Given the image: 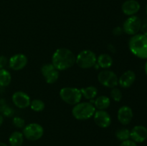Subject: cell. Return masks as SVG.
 I'll return each instance as SVG.
<instances>
[{
  "label": "cell",
  "mask_w": 147,
  "mask_h": 146,
  "mask_svg": "<svg viewBox=\"0 0 147 146\" xmlns=\"http://www.w3.org/2000/svg\"><path fill=\"white\" fill-rule=\"evenodd\" d=\"M76 56L67 48H59L52 56V64L58 71L70 69L76 64Z\"/></svg>",
  "instance_id": "obj_1"
},
{
  "label": "cell",
  "mask_w": 147,
  "mask_h": 146,
  "mask_svg": "<svg viewBox=\"0 0 147 146\" xmlns=\"http://www.w3.org/2000/svg\"><path fill=\"white\" fill-rule=\"evenodd\" d=\"M129 48L131 52L138 58L147 59V37L143 34L132 36L129 42Z\"/></svg>",
  "instance_id": "obj_2"
},
{
  "label": "cell",
  "mask_w": 147,
  "mask_h": 146,
  "mask_svg": "<svg viewBox=\"0 0 147 146\" xmlns=\"http://www.w3.org/2000/svg\"><path fill=\"white\" fill-rule=\"evenodd\" d=\"M96 109L90 102H83L75 104L72 110L73 117L78 120H86L93 117Z\"/></svg>",
  "instance_id": "obj_3"
},
{
  "label": "cell",
  "mask_w": 147,
  "mask_h": 146,
  "mask_svg": "<svg viewBox=\"0 0 147 146\" xmlns=\"http://www.w3.org/2000/svg\"><path fill=\"white\" fill-rule=\"evenodd\" d=\"M60 97L63 101L70 105H75L80 102L82 94L80 90L76 87H65L60 90Z\"/></svg>",
  "instance_id": "obj_4"
},
{
  "label": "cell",
  "mask_w": 147,
  "mask_h": 146,
  "mask_svg": "<svg viewBox=\"0 0 147 146\" xmlns=\"http://www.w3.org/2000/svg\"><path fill=\"white\" fill-rule=\"evenodd\" d=\"M97 57L96 54L90 50H85L80 52L76 59V63L81 69H90L96 64Z\"/></svg>",
  "instance_id": "obj_5"
},
{
  "label": "cell",
  "mask_w": 147,
  "mask_h": 146,
  "mask_svg": "<svg viewBox=\"0 0 147 146\" xmlns=\"http://www.w3.org/2000/svg\"><path fill=\"white\" fill-rule=\"evenodd\" d=\"M22 134L24 137L30 141H36L41 138L44 134V128L38 123H30L24 126Z\"/></svg>",
  "instance_id": "obj_6"
},
{
  "label": "cell",
  "mask_w": 147,
  "mask_h": 146,
  "mask_svg": "<svg viewBox=\"0 0 147 146\" xmlns=\"http://www.w3.org/2000/svg\"><path fill=\"white\" fill-rule=\"evenodd\" d=\"M98 80L103 86L113 88L119 84V77L114 72L109 70L100 71L98 74Z\"/></svg>",
  "instance_id": "obj_7"
},
{
  "label": "cell",
  "mask_w": 147,
  "mask_h": 146,
  "mask_svg": "<svg viewBox=\"0 0 147 146\" xmlns=\"http://www.w3.org/2000/svg\"><path fill=\"white\" fill-rule=\"evenodd\" d=\"M142 21L137 16H130L125 20L123 24V32L129 35L134 36L138 34L142 27Z\"/></svg>",
  "instance_id": "obj_8"
},
{
  "label": "cell",
  "mask_w": 147,
  "mask_h": 146,
  "mask_svg": "<svg viewBox=\"0 0 147 146\" xmlns=\"http://www.w3.org/2000/svg\"><path fill=\"white\" fill-rule=\"evenodd\" d=\"M41 73L48 84H53L56 82L59 78V71L53 65V64H45L41 67Z\"/></svg>",
  "instance_id": "obj_9"
},
{
  "label": "cell",
  "mask_w": 147,
  "mask_h": 146,
  "mask_svg": "<svg viewBox=\"0 0 147 146\" xmlns=\"http://www.w3.org/2000/svg\"><path fill=\"white\" fill-rule=\"evenodd\" d=\"M28 59L24 54H16L10 57L9 60V66L11 70L18 71L24 69L27 64Z\"/></svg>",
  "instance_id": "obj_10"
},
{
  "label": "cell",
  "mask_w": 147,
  "mask_h": 146,
  "mask_svg": "<svg viewBox=\"0 0 147 146\" xmlns=\"http://www.w3.org/2000/svg\"><path fill=\"white\" fill-rule=\"evenodd\" d=\"M13 103L16 107L20 109H25L30 105L31 100L27 93L22 91H17L11 97Z\"/></svg>",
  "instance_id": "obj_11"
},
{
  "label": "cell",
  "mask_w": 147,
  "mask_h": 146,
  "mask_svg": "<svg viewBox=\"0 0 147 146\" xmlns=\"http://www.w3.org/2000/svg\"><path fill=\"white\" fill-rule=\"evenodd\" d=\"M93 117L95 123L102 128L109 127L111 124V117L106 110H96Z\"/></svg>",
  "instance_id": "obj_12"
},
{
  "label": "cell",
  "mask_w": 147,
  "mask_h": 146,
  "mask_svg": "<svg viewBox=\"0 0 147 146\" xmlns=\"http://www.w3.org/2000/svg\"><path fill=\"white\" fill-rule=\"evenodd\" d=\"M130 138L136 143H142L147 139V128L143 125H136L130 130Z\"/></svg>",
  "instance_id": "obj_13"
},
{
  "label": "cell",
  "mask_w": 147,
  "mask_h": 146,
  "mask_svg": "<svg viewBox=\"0 0 147 146\" xmlns=\"http://www.w3.org/2000/svg\"><path fill=\"white\" fill-rule=\"evenodd\" d=\"M134 117L133 110L129 106H122L119 109L117 118L119 123L123 125H127L131 122Z\"/></svg>",
  "instance_id": "obj_14"
},
{
  "label": "cell",
  "mask_w": 147,
  "mask_h": 146,
  "mask_svg": "<svg viewBox=\"0 0 147 146\" xmlns=\"http://www.w3.org/2000/svg\"><path fill=\"white\" fill-rule=\"evenodd\" d=\"M136 74L132 70L124 72L119 78V84L122 88H129L134 83Z\"/></svg>",
  "instance_id": "obj_15"
},
{
  "label": "cell",
  "mask_w": 147,
  "mask_h": 146,
  "mask_svg": "<svg viewBox=\"0 0 147 146\" xmlns=\"http://www.w3.org/2000/svg\"><path fill=\"white\" fill-rule=\"evenodd\" d=\"M141 8L140 4L136 0H127L122 4L121 10L127 16L135 15Z\"/></svg>",
  "instance_id": "obj_16"
},
{
  "label": "cell",
  "mask_w": 147,
  "mask_h": 146,
  "mask_svg": "<svg viewBox=\"0 0 147 146\" xmlns=\"http://www.w3.org/2000/svg\"><path fill=\"white\" fill-rule=\"evenodd\" d=\"M96 63L100 68L109 69L113 65V60L111 56L109 54H101L98 57Z\"/></svg>",
  "instance_id": "obj_17"
},
{
  "label": "cell",
  "mask_w": 147,
  "mask_h": 146,
  "mask_svg": "<svg viewBox=\"0 0 147 146\" xmlns=\"http://www.w3.org/2000/svg\"><path fill=\"white\" fill-rule=\"evenodd\" d=\"M111 104V100L109 97L106 95H100L96 97L93 101V105L95 106L96 109L100 110H105Z\"/></svg>",
  "instance_id": "obj_18"
},
{
  "label": "cell",
  "mask_w": 147,
  "mask_h": 146,
  "mask_svg": "<svg viewBox=\"0 0 147 146\" xmlns=\"http://www.w3.org/2000/svg\"><path fill=\"white\" fill-rule=\"evenodd\" d=\"M24 142V135L20 131H14L9 137V143L11 146H22Z\"/></svg>",
  "instance_id": "obj_19"
},
{
  "label": "cell",
  "mask_w": 147,
  "mask_h": 146,
  "mask_svg": "<svg viewBox=\"0 0 147 146\" xmlns=\"http://www.w3.org/2000/svg\"><path fill=\"white\" fill-rule=\"evenodd\" d=\"M80 92L83 97H84L86 100H91L96 98L98 94V90L94 86H88L80 89Z\"/></svg>",
  "instance_id": "obj_20"
},
{
  "label": "cell",
  "mask_w": 147,
  "mask_h": 146,
  "mask_svg": "<svg viewBox=\"0 0 147 146\" xmlns=\"http://www.w3.org/2000/svg\"><path fill=\"white\" fill-rule=\"evenodd\" d=\"M11 81V75L8 70L5 69L0 70V86L7 87L10 84Z\"/></svg>",
  "instance_id": "obj_21"
},
{
  "label": "cell",
  "mask_w": 147,
  "mask_h": 146,
  "mask_svg": "<svg viewBox=\"0 0 147 146\" xmlns=\"http://www.w3.org/2000/svg\"><path fill=\"white\" fill-rule=\"evenodd\" d=\"M116 137L118 140L121 142L129 140V138H130V130L127 128L118 129L116 131Z\"/></svg>",
  "instance_id": "obj_22"
},
{
  "label": "cell",
  "mask_w": 147,
  "mask_h": 146,
  "mask_svg": "<svg viewBox=\"0 0 147 146\" xmlns=\"http://www.w3.org/2000/svg\"><path fill=\"white\" fill-rule=\"evenodd\" d=\"M30 108L34 112H41L45 109V104L44 102L39 99H34V100H31L30 102Z\"/></svg>",
  "instance_id": "obj_23"
},
{
  "label": "cell",
  "mask_w": 147,
  "mask_h": 146,
  "mask_svg": "<svg viewBox=\"0 0 147 146\" xmlns=\"http://www.w3.org/2000/svg\"><path fill=\"white\" fill-rule=\"evenodd\" d=\"M110 94L111 98L115 102H120L121 100L122 97H123V94H122L121 91L119 88H117V87L111 88Z\"/></svg>",
  "instance_id": "obj_24"
},
{
  "label": "cell",
  "mask_w": 147,
  "mask_h": 146,
  "mask_svg": "<svg viewBox=\"0 0 147 146\" xmlns=\"http://www.w3.org/2000/svg\"><path fill=\"white\" fill-rule=\"evenodd\" d=\"M12 124L17 128H24L25 126V121L20 117H14L12 120Z\"/></svg>",
  "instance_id": "obj_25"
},
{
  "label": "cell",
  "mask_w": 147,
  "mask_h": 146,
  "mask_svg": "<svg viewBox=\"0 0 147 146\" xmlns=\"http://www.w3.org/2000/svg\"><path fill=\"white\" fill-rule=\"evenodd\" d=\"M9 60H7V57L4 55L0 56V70L1 69H4V67L7 66V63H8Z\"/></svg>",
  "instance_id": "obj_26"
},
{
  "label": "cell",
  "mask_w": 147,
  "mask_h": 146,
  "mask_svg": "<svg viewBox=\"0 0 147 146\" xmlns=\"http://www.w3.org/2000/svg\"><path fill=\"white\" fill-rule=\"evenodd\" d=\"M120 146H137L136 143L131 140H127L121 142Z\"/></svg>",
  "instance_id": "obj_27"
},
{
  "label": "cell",
  "mask_w": 147,
  "mask_h": 146,
  "mask_svg": "<svg viewBox=\"0 0 147 146\" xmlns=\"http://www.w3.org/2000/svg\"><path fill=\"white\" fill-rule=\"evenodd\" d=\"M123 28H121V27H115L113 29V34H114L115 36H120L123 34Z\"/></svg>",
  "instance_id": "obj_28"
},
{
  "label": "cell",
  "mask_w": 147,
  "mask_h": 146,
  "mask_svg": "<svg viewBox=\"0 0 147 146\" xmlns=\"http://www.w3.org/2000/svg\"><path fill=\"white\" fill-rule=\"evenodd\" d=\"M3 113H4V115L5 116L9 117V116H11L13 115V110L11 108H6Z\"/></svg>",
  "instance_id": "obj_29"
},
{
  "label": "cell",
  "mask_w": 147,
  "mask_h": 146,
  "mask_svg": "<svg viewBox=\"0 0 147 146\" xmlns=\"http://www.w3.org/2000/svg\"><path fill=\"white\" fill-rule=\"evenodd\" d=\"M140 30H141V31H142V33L144 34V35L146 36V37H147V22L144 23V24H142Z\"/></svg>",
  "instance_id": "obj_30"
},
{
  "label": "cell",
  "mask_w": 147,
  "mask_h": 146,
  "mask_svg": "<svg viewBox=\"0 0 147 146\" xmlns=\"http://www.w3.org/2000/svg\"><path fill=\"white\" fill-rule=\"evenodd\" d=\"M3 123H4V117H3V116L1 115H0V127L2 125Z\"/></svg>",
  "instance_id": "obj_31"
},
{
  "label": "cell",
  "mask_w": 147,
  "mask_h": 146,
  "mask_svg": "<svg viewBox=\"0 0 147 146\" xmlns=\"http://www.w3.org/2000/svg\"><path fill=\"white\" fill-rule=\"evenodd\" d=\"M144 70H145V73H146V74L147 75V61L146 62V63H145V66H144Z\"/></svg>",
  "instance_id": "obj_32"
},
{
  "label": "cell",
  "mask_w": 147,
  "mask_h": 146,
  "mask_svg": "<svg viewBox=\"0 0 147 146\" xmlns=\"http://www.w3.org/2000/svg\"><path fill=\"white\" fill-rule=\"evenodd\" d=\"M0 146H8L6 143H2V142H0Z\"/></svg>",
  "instance_id": "obj_33"
},
{
  "label": "cell",
  "mask_w": 147,
  "mask_h": 146,
  "mask_svg": "<svg viewBox=\"0 0 147 146\" xmlns=\"http://www.w3.org/2000/svg\"><path fill=\"white\" fill-rule=\"evenodd\" d=\"M146 15H147V4L146 5Z\"/></svg>",
  "instance_id": "obj_34"
},
{
  "label": "cell",
  "mask_w": 147,
  "mask_h": 146,
  "mask_svg": "<svg viewBox=\"0 0 147 146\" xmlns=\"http://www.w3.org/2000/svg\"><path fill=\"white\" fill-rule=\"evenodd\" d=\"M146 107H147V101H146Z\"/></svg>",
  "instance_id": "obj_35"
}]
</instances>
